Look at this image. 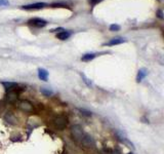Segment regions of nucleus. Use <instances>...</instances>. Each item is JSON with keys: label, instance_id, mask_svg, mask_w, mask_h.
Segmentation results:
<instances>
[{"label": "nucleus", "instance_id": "nucleus-1", "mask_svg": "<svg viewBox=\"0 0 164 154\" xmlns=\"http://www.w3.org/2000/svg\"><path fill=\"white\" fill-rule=\"evenodd\" d=\"M54 124L58 130H64L68 124V118L65 115H57L54 118Z\"/></svg>", "mask_w": 164, "mask_h": 154}, {"label": "nucleus", "instance_id": "nucleus-2", "mask_svg": "<svg viewBox=\"0 0 164 154\" xmlns=\"http://www.w3.org/2000/svg\"><path fill=\"white\" fill-rule=\"evenodd\" d=\"M71 135H72L73 139H75L76 141H81L84 133H83V130H82V127L80 126L75 124V126H73L72 127H71Z\"/></svg>", "mask_w": 164, "mask_h": 154}, {"label": "nucleus", "instance_id": "nucleus-3", "mask_svg": "<svg viewBox=\"0 0 164 154\" xmlns=\"http://www.w3.org/2000/svg\"><path fill=\"white\" fill-rule=\"evenodd\" d=\"M81 143H82V145L86 148H91L95 145V141L94 137L89 134L83 135V137H82V139H81Z\"/></svg>", "mask_w": 164, "mask_h": 154}, {"label": "nucleus", "instance_id": "nucleus-4", "mask_svg": "<svg viewBox=\"0 0 164 154\" xmlns=\"http://www.w3.org/2000/svg\"><path fill=\"white\" fill-rule=\"evenodd\" d=\"M46 6H48V4L45 2H37V3H32V4H28V5H23L21 8L25 10H37V9H42Z\"/></svg>", "mask_w": 164, "mask_h": 154}, {"label": "nucleus", "instance_id": "nucleus-5", "mask_svg": "<svg viewBox=\"0 0 164 154\" xmlns=\"http://www.w3.org/2000/svg\"><path fill=\"white\" fill-rule=\"evenodd\" d=\"M28 24L35 28H43L47 25V22L43 19H40V18H34V19L29 20Z\"/></svg>", "mask_w": 164, "mask_h": 154}, {"label": "nucleus", "instance_id": "nucleus-6", "mask_svg": "<svg viewBox=\"0 0 164 154\" xmlns=\"http://www.w3.org/2000/svg\"><path fill=\"white\" fill-rule=\"evenodd\" d=\"M18 106V108H20L21 110H23V111H25V112H31L32 109H33L32 104L27 100L20 101Z\"/></svg>", "mask_w": 164, "mask_h": 154}, {"label": "nucleus", "instance_id": "nucleus-7", "mask_svg": "<svg viewBox=\"0 0 164 154\" xmlns=\"http://www.w3.org/2000/svg\"><path fill=\"white\" fill-rule=\"evenodd\" d=\"M125 42V39L122 37H116V38H112L110 41H108L105 43V45L111 46V45H116V44H121V43Z\"/></svg>", "mask_w": 164, "mask_h": 154}, {"label": "nucleus", "instance_id": "nucleus-8", "mask_svg": "<svg viewBox=\"0 0 164 154\" xmlns=\"http://www.w3.org/2000/svg\"><path fill=\"white\" fill-rule=\"evenodd\" d=\"M38 76L41 80L43 81H46L47 78H48V72L45 70V69H42V68H39L38 69Z\"/></svg>", "mask_w": 164, "mask_h": 154}, {"label": "nucleus", "instance_id": "nucleus-9", "mask_svg": "<svg viewBox=\"0 0 164 154\" xmlns=\"http://www.w3.org/2000/svg\"><path fill=\"white\" fill-rule=\"evenodd\" d=\"M70 35H71V33L68 32V31H61V32H59L58 34H57V38L59 39V40H66V39H68L70 37Z\"/></svg>", "mask_w": 164, "mask_h": 154}, {"label": "nucleus", "instance_id": "nucleus-10", "mask_svg": "<svg viewBox=\"0 0 164 154\" xmlns=\"http://www.w3.org/2000/svg\"><path fill=\"white\" fill-rule=\"evenodd\" d=\"M147 74H148V71H147V69H145V68H143V69H141V70H139V73H137V77H136V80H137V82H140V81H141L145 77L147 76Z\"/></svg>", "mask_w": 164, "mask_h": 154}, {"label": "nucleus", "instance_id": "nucleus-11", "mask_svg": "<svg viewBox=\"0 0 164 154\" xmlns=\"http://www.w3.org/2000/svg\"><path fill=\"white\" fill-rule=\"evenodd\" d=\"M95 57H96L95 54H84V56L81 58V60L83 62H89V61L94 60Z\"/></svg>", "mask_w": 164, "mask_h": 154}, {"label": "nucleus", "instance_id": "nucleus-12", "mask_svg": "<svg viewBox=\"0 0 164 154\" xmlns=\"http://www.w3.org/2000/svg\"><path fill=\"white\" fill-rule=\"evenodd\" d=\"M40 91L44 95V96H46V97L53 96V95H54V91L53 90H50L49 89H45V87H42V89L40 90Z\"/></svg>", "mask_w": 164, "mask_h": 154}, {"label": "nucleus", "instance_id": "nucleus-13", "mask_svg": "<svg viewBox=\"0 0 164 154\" xmlns=\"http://www.w3.org/2000/svg\"><path fill=\"white\" fill-rule=\"evenodd\" d=\"M120 30V26L117 25V24H113L110 26V31L112 32H115V31H119Z\"/></svg>", "mask_w": 164, "mask_h": 154}, {"label": "nucleus", "instance_id": "nucleus-14", "mask_svg": "<svg viewBox=\"0 0 164 154\" xmlns=\"http://www.w3.org/2000/svg\"><path fill=\"white\" fill-rule=\"evenodd\" d=\"M81 76H82V78H83V81L85 82V84H86L87 86H91V85H92V84H91V81L87 78L86 76H85V75L83 74V73H82V74H81Z\"/></svg>", "mask_w": 164, "mask_h": 154}, {"label": "nucleus", "instance_id": "nucleus-15", "mask_svg": "<svg viewBox=\"0 0 164 154\" xmlns=\"http://www.w3.org/2000/svg\"><path fill=\"white\" fill-rule=\"evenodd\" d=\"M67 5L64 4V3H54L51 4V7H66Z\"/></svg>", "mask_w": 164, "mask_h": 154}, {"label": "nucleus", "instance_id": "nucleus-16", "mask_svg": "<svg viewBox=\"0 0 164 154\" xmlns=\"http://www.w3.org/2000/svg\"><path fill=\"white\" fill-rule=\"evenodd\" d=\"M100 1H103V0H89V3L94 6V5H95V4H98V3H100Z\"/></svg>", "mask_w": 164, "mask_h": 154}, {"label": "nucleus", "instance_id": "nucleus-17", "mask_svg": "<svg viewBox=\"0 0 164 154\" xmlns=\"http://www.w3.org/2000/svg\"><path fill=\"white\" fill-rule=\"evenodd\" d=\"M157 17L159 18V19H163V12H162V9H159L158 12H157Z\"/></svg>", "mask_w": 164, "mask_h": 154}, {"label": "nucleus", "instance_id": "nucleus-18", "mask_svg": "<svg viewBox=\"0 0 164 154\" xmlns=\"http://www.w3.org/2000/svg\"><path fill=\"white\" fill-rule=\"evenodd\" d=\"M80 111H81V112H83V113H82V114H83V115H86V116H90V115H91V113L89 112V111H86V110L81 109Z\"/></svg>", "mask_w": 164, "mask_h": 154}, {"label": "nucleus", "instance_id": "nucleus-19", "mask_svg": "<svg viewBox=\"0 0 164 154\" xmlns=\"http://www.w3.org/2000/svg\"><path fill=\"white\" fill-rule=\"evenodd\" d=\"M8 4V1L7 0H0V6H4Z\"/></svg>", "mask_w": 164, "mask_h": 154}, {"label": "nucleus", "instance_id": "nucleus-20", "mask_svg": "<svg viewBox=\"0 0 164 154\" xmlns=\"http://www.w3.org/2000/svg\"><path fill=\"white\" fill-rule=\"evenodd\" d=\"M61 31H64V29L63 28H58V29H53V30H50V32H61Z\"/></svg>", "mask_w": 164, "mask_h": 154}, {"label": "nucleus", "instance_id": "nucleus-21", "mask_svg": "<svg viewBox=\"0 0 164 154\" xmlns=\"http://www.w3.org/2000/svg\"><path fill=\"white\" fill-rule=\"evenodd\" d=\"M159 1H161V0H159Z\"/></svg>", "mask_w": 164, "mask_h": 154}]
</instances>
